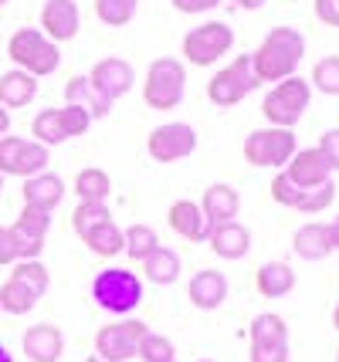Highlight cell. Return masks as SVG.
<instances>
[{
    "mask_svg": "<svg viewBox=\"0 0 339 362\" xmlns=\"http://www.w3.org/2000/svg\"><path fill=\"white\" fill-rule=\"evenodd\" d=\"M7 54H11V62H14L21 71H28L31 78L54 75L58 64H62V51H58V45L48 41L38 28H21V31L11 34Z\"/></svg>",
    "mask_w": 339,
    "mask_h": 362,
    "instance_id": "obj_2",
    "label": "cell"
},
{
    "mask_svg": "<svg viewBox=\"0 0 339 362\" xmlns=\"http://www.w3.org/2000/svg\"><path fill=\"white\" fill-rule=\"evenodd\" d=\"M272 200L289 206V210H299V214H323V210H329L336 204V187L329 180V183H323L316 189H299L285 180V173H278L272 180Z\"/></svg>",
    "mask_w": 339,
    "mask_h": 362,
    "instance_id": "obj_13",
    "label": "cell"
},
{
    "mask_svg": "<svg viewBox=\"0 0 339 362\" xmlns=\"http://www.w3.org/2000/svg\"><path fill=\"white\" fill-rule=\"evenodd\" d=\"M312 14L326 28H339V0H312Z\"/></svg>",
    "mask_w": 339,
    "mask_h": 362,
    "instance_id": "obj_40",
    "label": "cell"
},
{
    "mask_svg": "<svg viewBox=\"0 0 339 362\" xmlns=\"http://www.w3.org/2000/svg\"><path fill=\"white\" fill-rule=\"evenodd\" d=\"M113 221V214H109V206L105 204H85V200H79V206L71 210V227H75V234L85 237L88 230H96L98 223Z\"/></svg>",
    "mask_w": 339,
    "mask_h": 362,
    "instance_id": "obj_37",
    "label": "cell"
},
{
    "mask_svg": "<svg viewBox=\"0 0 339 362\" xmlns=\"http://www.w3.org/2000/svg\"><path fill=\"white\" fill-rule=\"evenodd\" d=\"M292 156H295V132L292 129L265 126V129L248 132V139H244V159L251 166H258V170L285 166Z\"/></svg>",
    "mask_w": 339,
    "mask_h": 362,
    "instance_id": "obj_7",
    "label": "cell"
},
{
    "mask_svg": "<svg viewBox=\"0 0 339 362\" xmlns=\"http://www.w3.org/2000/svg\"><path fill=\"white\" fill-rule=\"evenodd\" d=\"M92 126L88 112L75 109V105H65V109H45L34 115L31 122V136L34 142L41 146H62V142L75 139V136H85Z\"/></svg>",
    "mask_w": 339,
    "mask_h": 362,
    "instance_id": "obj_8",
    "label": "cell"
},
{
    "mask_svg": "<svg viewBox=\"0 0 339 362\" xmlns=\"http://www.w3.org/2000/svg\"><path fill=\"white\" fill-rule=\"evenodd\" d=\"M309 102H312V85L299 75L292 78L278 81L272 92L265 95L261 102V115L268 119V126H278V129H292L302 115H306Z\"/></svg>",
    "mask_w": 339,
    "mask_h": 362,
    "instance_id": "obj_4",
    "label": "cell"
},
{
    "mask_svg": "<svg viewBox=\"0 0 339 362\" xmlns=\"http://www.w3.org/2000/svg\"><path fill=\"white\" fill-rule=\"evenodd\" d=\"M48 170V146L17 136H0V176H31Z\"/></svg>",
    "mask_w": 339,
    "mask_h": 362,
    "instance_id": "obj_10",
    "label": "cell"
},
{
    "mask_svg": "<svg viewBox=\"0 0 339 362\" xmlns=\"http://www.w3.org/2000/svg\"><path fill=\"white\" fill-rule=\"evenodd\" d=\"M231 4H238V7H244V11H258L265 0H231Z\"/></svg>",
    "mask_w": 339,
    "mask_h": 362,
    "instance_id": "obj_46",
    "label": "cell"
},
{
    "mask_svg": "<svg viewBox=\"0 0 339 362\" xmlns=\"http://www.w3.org/2000/svg\"><path fill=\"white\" fill-rule=\"evenodd\" d=\"M183 92H187V68H183V62H177V58H156L146 68L143 102L149 109L156 112L177 109L183 102Z\"/></svg>",
    "mask_w": 339,
    "mask_h": 362,
    "instance_id": "obj_3",
    "label": "cell"
},
{
    "mask_svg": "<svg viewBox=\"0 0 339 362\" xmlns=\"http://www.w3.org/2000/svg\"><path fill=\"white\" fill-rule=\"evenodd\" d=\"M136 7H139V0H96L98 21L109 28H126L136 17Z\"/></svg>",
    "mask_w": 339,
    "mask_h": 362,
    "instance_id": "obj_35",
    "label": "cell"
},
{
    "mask_svg": "<svg viewBox=\"0 0 339 362\" xmlns=\"http://www.w3.org/2000/svg\"><path fill=\"white\" fill-rule=\"evenodd\" d=\"M309 81L323 95H339V54H326L323 62H316Z\"/></svg>",
    "mask_w": 339,
    "mask_h": 362,
    "instance_id": "obj_38",
    "label": "cell"
},
{
    "mask_svg": "<svg viewBox=\"0 0 339 362\" xmlns=\"http://www.w3.org/2000/svg\"><path fill=\"white\" fill-rule=\"evenodd\" d=\"M85 362H102V359H98V356H88V359H85Z\"/></svg>",
    "mask_w": 339,
    "mask_h": 362,
    "instance_id": "obj_49",
    "label": "cell"
},
{
    "mask_svg": "<svg viewBox=\"0 0 339 362\" xmlns=\"http://www.w3.org/2000/svg\"><path fill=\"white\" fill-rule=\"evenodd\" d=\"M0 362H14V359H11V352H7L4 346H0Z\"/></svg>",
    "mask_w": 339,
    "mask_h": 362,
    "instance_id": "obj_47",
    "label": "cell"
},
{
    "mask_svg": "<svg viewBox=\"0 0 339 362\" xmlns=\"http://www.w3.org/2000/svg\"><path fill=\"white\" fill-rule=\"evenodd\" d=\"M306 58V37L295 28H272L265 34L258 51L251 54V71L261 81H285L299 71V62Z\"/></svg>",
    "mask_w": 339,
    "mask_h": 362,
    "instance_id": "obj_1",
    "label": "cell"
},
{
    "mask_svg": "<svg viewBox=\"0 0 339 362\" xmlns=\"http://www.w3.org/2000/svg\"><path fill=\"white\" fill-rule=\"evenodd\" d=\"M65 98H68V105L88 112V119H102V115H109V109H113V102H105V98L92 88L88 75H71L65 85Z\"/></svg>",
    "mask_w": 339,
    "mask_h": 362,
    "instance_id": "obj_26",
    "label": "cell"
},
{
    "mask_svg": "<svg viewBox=\"0 0 339 362\" xmlns=\"http://www.w3.org/2000/svg\"><path fill=\"white\" fill-rule=\"evenodd\" d=\"M251 362H289V346L251 349Z\"/></svg>",
    "mask_w": 339,
    "mask_h": 362,
    "instance_id": "obj_41",
    "label": "cell"
},
{
    "mask_svg": "<svg viewBox=\"0 0 339 362\" xmlns=\"http://www.w3.org/2000/svg\"><path fill=\"white\" fill-rule=\"evenodd\" d=\"M24 356L31 362H58L62 359V352H65V335L58 325H48V322H41V325H31V329L24 332Z\"/></svg>",
    "mask_w": 339,
    "mask_h": 362,
    "instance_id": "obj_19",
    "label": "cell"
},
{
    "mask_svg": "<svg viewBox=\"0 0 339 362\" xmlns=\"http://www.w3.org/2000/svg\"><path fill=\"white\" fill-rule=\"evenodd\" d=\"M146 322L139 318H122L115 325H102L96 332V356L102 362H126L136 356V346L146 335Z\"/></svg>",
    "mask_w": 339,
    "mask_h": 362,
    "instance_id": "obj_11",
    "label": "cell"
},
{
    "mask_svg": "<svg viewBox=\"0 0 339 362\" xmlns=\"http://www.w3.org/2000/svg\"><path fill=\"white\" fill-rule=\"evenodd\" d=\"M92 298H96L98 308H105L113 315H130L143 301V281L132 271L109 268L92 281Z\"/></svg>",
    "mask_w": 339,
    "mask_h": 362,
    "instance_id": "obj_5",
    "label": "cell"
},
{
    "mask_svg": "<svg viewBox=\"0 0 339 362\" xmlns=\"http://www.w3.org/2000/svg\"><path fill=\"white\" fill-rule=\"evenodd\" d=\"M187 295H190V305H194V308L214 312V308H221L227 298V278L221 271H197L194 278H190Z\"/></svg>",
    "mask_w": 339,
    "mask_h": 362,
    "instance_id": "obj_23",
    "label": "cell"
},
{
    "mask_svg": "<svg viewBox=\"0 0 339 362\" xmlns=\"http://www.w3.org/2000/svg\"><path fill=\"white\" fill-rule=\"evenodd\" d=\"M156 247H160V234H156L149 223H132V227L122 230V254H130L132 261L143 264Z\"/></svg>",
    "mask_w": 339,
    "mask_h": 362,
    "instance_id": "obj_31",
    "label": "cell"
},
{
    "mask_svg": "<svg viewBox=\"0 0 339 362\" xmlns=\"http://www.w3.org/2000/svg\"><path fill=\"white\" fill-rule=\"evenodd\" d=\"M255 88H258V78L251 71V54H241V58L224 64L207 81V98L214 105H221V109H231V105H238L244 95H251Z\"/></svg>",
    "mask_w": 339,
    "mask_h": 362,
    "instance_id": "obj_9",
    "label": "cell"
},
{
    "mask_svg": "<svg viewBox=\"0 0 339 362\" xmlns=\"http://www.w3.org/2000/svg\"><path fill=\"white\" fill-rule=\"evenodd\" d=\"M234 47V28L224 21H207L183 37V58L194 68H210Z\"/></svg>",
    "mask_w": 339,
    "mask_h": 362,
    "instance_id": "obj_6",
    "label": "cell"
},
{
    "mask_svg": "<svg viewBox=\"0 0 339 362\" xmlns=\"http://www.w3.org/2000/svg\"><path fill=\"white\" fill-rule=\"evenodd\" d=\"M143 274L153 284H160V288L177 284L180 281V257H177V251H170V247H163L160 244V247L143 261Z\"/></svg>",
    "mask_w": 339,
    "mask_h": 362,
    "instance_id": "obj_29",
    "label": "cell"
},
{
    "mask_svg": "<svg viewBox=\"0 0 339 362\" xmlns=\"http://www.w3.org/2000/svg\"><path fill=\"white\" fill-rule=\"evenodd\" d=\"M81 240H85L88 251L98 254V257H115V254H122V227H115V221L98 223L96 230H88Z\"/></svg>",
    "mask_w": 339,
    "mask_h": 362,
    "instance_id": "obj_32",
    "label": "cell"
},
{
    "mask_svg": "<svg viewBox=\"0 0 339 362\" xmlns=\"http://www.w3.org/2000/svg\"><path fill=\"white\" fill-rule=\"evenodd\" d=\"M329 176H333V170H329L326 156L319 153V146H312V149H295V156L285 163V180L299 189L323 187V183H329Z\"/></svg>",
    "mask_w": 339,
    "mask_h": 362,
    "instance_id": "obj_15",
    "label": "cell"
},
{
    "mask_svg": "<svg viewBox=\"0 0 339 362\" xmlns=\"http://www.w3.org/2000/svg\"><path fill=\"white\" fill-rule=\"evenodd\" d=\"M333 325H336V332H339V301H336V308H333Z\"/></svg>",
    "mask_w": 339,
    "mask_h": 362,
    "instance_id": "obj_48",
    "label": "cell"
},
{
    "mask_svg": "<svg viewBox=\"0 0 339 362\" xmlns=\"http://www.w3.org/2000/svg\"><path fill=\"white\" fill-rule=\"evenodd\" d=\"M34 305H38V295H31L14 278H7V281L0 284V312H7V315H28Z\"/></svg>",
    "mask_w": 339,
    "mask_h": 362,
    "instance_id": "obj_33",
    "label": "cell"
},
{
    "mask_svg": "<svg viewBox=\"0 0 339 362\" xmlns=\"http://www.w3.org/2000/svg\"><path fill=\"white\" fill-rule=\"evenodd\" d=\"M0 189H4V176H0Z\"/></svg>",
    "mask_w": 339,
    "mask_h": 362,
    "instance_id": "obj_51",
    "label": "cell"
},
{
    "mask_svg": "<svg viewBox=\"0 0 339 362\" xmlns=\"http://www.w3.org/2000/svg\"><path fill=\"white\" fill-rule=\"evenodd\" d=\"M34 95H38V78H31L28 71H7V75H0V105L4 109H24V105H31Z\"/></svg>",
    "mask_w": 339,
    "mask_h": 362,
    "instance_id": "obj_27",
    "label": "cell"
},
{
    "mask_svg": "<svg viewBox=\"0 0 339 362\" xmlns=\"http://www.w3.org/2000/svg\"><path fill=\"white\" fill-rule=\"evenodd\" d=\"M194 149H197V132L187 122H166V126H156L146 136V153L156 159V163L187 159Z\"/></svg>",
    "mask_w": 339,
    "mask_h": 362,
    "instance_id": "obj_12",
    "label": "cell"
},
{
    "mask_svg": "<svg viewBox=\"0 0 339 362\" xmlns=\"http://www.w3.org/2000/svg\"><path fill=\"white\" fill-rule=\"evenodd\" d=\"M75 193H79V200H85V204H105L109 193H113V180H109L105 170H98V166L79 170V176H75Z\"/></svg>",
    "mask_w": 339,
    "mask_h": 362,
    "instance_id": "obj_30",
    "label": "cell"
},
{
    "mask_svg": "<svg viewBox=\"0 0 339 362\" xmlns=\"http://www.w3.org/2000/svg\"><path fill=\"white\" fill-rule=\"evenodd\" d=\"M4 4H7V0H0V7H4Z\"/></svg>",
    "mask_w": 339,
    "mask_h": 362,
    "instance_id": "obj_53",
    "label": "cell"
},
{
    "mask_svg": "<svg viewBox=\"0 0 339 362\" xmlns=\"http://www.w3.org/2000/svg\"><path fill=\"white\" fill-rule=\"evenodd\" d=\"M81 28V17H79V4L75 0H48L41 7V34L54 41V45H65L71 41Z\"/></svg>",
    "mask_w": 339,
    "mask_h": 362,
    "instance_id": "obj_17",
    "label": "cell"
},
{
    "mask_svg": "<svg viewBox=\"0 0 339 362\" xmlns=\"http://www.w3.org/2000/svg\"><path fill=\"white\" fill-rule=\"evenodd\" d=\"M7 129H11V112L0 105V136H7Z\"/></svg>",
    "mask_w": 339,
    "mask_h": 362,
    "instance_id": "obj_45",
    "label": "cell"
},
{
    "mask_svg": "<svg viewBox=\"0 0 339 362\" xmlns=\"http://www.w3.org/2000/svg\"><path fill=\"white\" fill-rule=\"evenodd\" d=\"M24 206H34V210H45V214H51L54 206L65 200V183H62V176L54 173H38L31 176V180H24Z\"/></svg>",
    "mask_w": 339,
    "mask_h": 362,
    "instance_id": "obj_21",
    "label": "cell"
},
{
    "mask_svg": "<svg viewBox=\"0 0 339 362\" xmlns=\"http://www.w3.org/2000/svg\"><path fill=\"white\" fill-rule=\"evenodd\" d=\"M319 153L326 156L329 170H333V173H339V129L323 132V139H319Z\"/></svg>",
    "mask_w": 339,
    "mask_h": 362,
    "instance_id": "obj_39",
    "label": "cell"
},
{
    "mask_svg": "<svg viewBox=\"0 0 339 362\" xmlns=\"http://www.w3.org/2000/svg\"><path fill=\"white\" fill-rule=\"evenodd\" d=\"M292 247L302 261H323L333 254V240H329V223L323 221H309L302 223L295 237H292Z\"/></svg>",
    "mask_w": 339,
    "mask_h": 362,
    "instance_id": "obj_24",
    "label": "cell"
},
{
    "mask_svg": "<svg viewBox=\"0 0 339 362\" xmlns=\"http://www.w3.org/2000/svg\"><path fill=\"white\" fill-rule=\"evenodd\" d=\"M136 356L143 362H177V349L166 335H156V332H146L136 346Z\"/></svg>",
    "mask_w": 339,
    "mask_h": 362,
    "instance_id": "obj_36",
    "label": "cell"
},
{
    "mask_svg": "<svg viewBox=\"0 0 339 362\" xmlns=\"http://www.w3.org/2000/svg\"><path fill=\"white\" fill-rule=\"evenodd\" d=\"M221 0H173V7H177L180 14H207Z\"/></svg>",
    "mask_w": 339,
    "mask_h": 362,
    "instance_id": "obj_43",
    "label": "cell"
},
{
    "mask_svg": "<svg viewBox=\"0 0 339 362\" xmlns=\"http://www.w3.org/2000/svg\"><path fill=\"white\" fill-rule=\"evenodd\" d=\"M336 362H339V349H336Z\"/></svg>",
    "mask_w": 339,
    "mask_h": 362,
    "instance_id": "obj_52",
    "label": "cell"
},
{
    "mask_svg": "<svg viewBox=\"0 0 339 362\" xmlns=\"http://www.w3.org/2000/svg\"><path fill=\"white\" fill-rule=\"evenodd\" d=\"M11 278H14L17 284H24L38 298H45V291H48V284H51V274L41 261H17L14 271H11Z\"/></svg>",
    "mask_w": 339,
    "mask_h": 362,
    "instance_id": "obj_34",
    "label": "cell"
},
{
    "mask_svg": "<svg viewBox=\"0 0 339 362\" xmlns=\"http://www.w3.org/2000/svg\"><path fill=\"white\" fill-rule=\"evenodd\" d=\"M7 264H17V247H14V237L7 227H0V268Z\"/></svg>",
    "mask_w": 339,
    "mask_h": 362,
    "instance_id": "obj_42",
    "label": "cell"
},
{
    "mask_svg": "<svg viewBox=\"0 0 339 362\" xmlns=\"http://www.w3.org/2000/svg\"><path fill=\"white\" fill-rule=\"evenodd\" d=\"M197 362H214V359H197Z\"/></svg>",
    "mask_w": 339,
    "mask_h": 362,
    "instance_id": "obj_50",
    "label": "cell"
},
{
    "mask_svg": "<svg viewBox=\"0 0 339 362\" xmlns=\"http://www.w3.org/2000/svg\"><path fill=\"white\" fill-rule=\"evenodd\" d=\"M329 240H333V251H339V214L329 223Z\"/></svg>",
    "mask_w": 339,
    "mask_h": 362,
    "instance_id": "obj_44",
    "label": "cell"
},
{
    "mask_svg": "<svg viewBox=\"0 0 339 362\" xmlns=\"http://www.w3.org/2000/svg\"><path fill=\"white\" fill-rule=\"evenodd\" d=\"M238 210H241V197H238V189L227 187V183H214V187L204 189V197H200V214L207 217V223H227L238 217Z\"/></svg>",
    "mask_w": 339,
    "mask_h": 362,
    "instance_id": "obj_22",
    "label": "cell"
},
{
    "mask_svg": "<svg viewBox=\"0 0 339 362\" xmlns=\"http://www.w3.org/2000/svg\"><path fill=\"white\" fill-rule=\"evenodd\" d=\"M7 230L14 237L17 261H38L41 251H45V237H48V230H51V214L34 210V206H24L21 217H17Z\"/></svg>",
    "mask_w": 339,
    "mask_h": 362,
    "instance_id": "obj_14",
    "label": "cell"
},
{
    "mask_svg": "<svg viewBox=\"0 0 339 362\" xmlns=\"http://www.w3.org/2000/svg\"><path fill=\"white\" fill-rule=\"evenodd\" d=\"M248 339H251V349H268V346H289V325L282 315H255L251 325H248Z\"/></svg>",
    "mask_w": 339,
    "mask_h": 362,
    "instance_id": "obj_28",
    "label": "cell"
},
{
    "mask_svg": "<svg viewBox=\"0 0 339 362\" xmlns=\"http://www.w3.org/2000/svg\"><path fill=\"white\" fill-rule=\"evenodd\" d=\"M88 81H92V88H96L105 102H115V98H122V95L132 92V68L122 58H102V62L92 64V71H88Z\"/></svg>",
    "mask_w": 339,
    "mask_h": 362,
    "instance_id": "obj_16",
    "label": "cell"
},
{
    "mask_svg": "<svg viewBox=\"0 0 339 362\" xmlns=\"http://www.w3.org/2000/svg\"><path fill=\"white\" fill-rule=\"evenodd\" d=\"M210 251L224 261H241L244 254L251 251V230L238 221H227V223H214L207 234Z\"/></svg>",
    "mask_w": 339,
    "mask_h": 362,
    "instance_id": "obj_18",
    "label": "cell"
},
{
    "mask_svg": "<svg viewBox=\"0 0 339 362\" xmlns=\"http://www.w3.org/2000/svg\"><path fill=\"white\" fill-rule=\"evenodd\" d=\"M255 288L261 298H285L295 288V271L289 261H268L255 271Z\"/></svg>",
    "mask_w": 339,
    "mask_h": 362,
    "instance_id": "obj_25",
    "label": "cell"
},
{
    "mask_svg": "<svg viewBox=\"0 0 339 362\" xmlns=\"http://www.w3.org/2000/svg\"><path fill=\"white\" fill-rule=\"evenodd\" d=\"M166 223H170L173 234L190 240V244H200L210 234L207 217L200 214V204H194V200H177V204L166 210Z\"/></svg>",
    "mask_w": 339,
    "mask_h": 362,
    "instance_id": "obj_20",
    "label": "cell"
}]
</instances>
